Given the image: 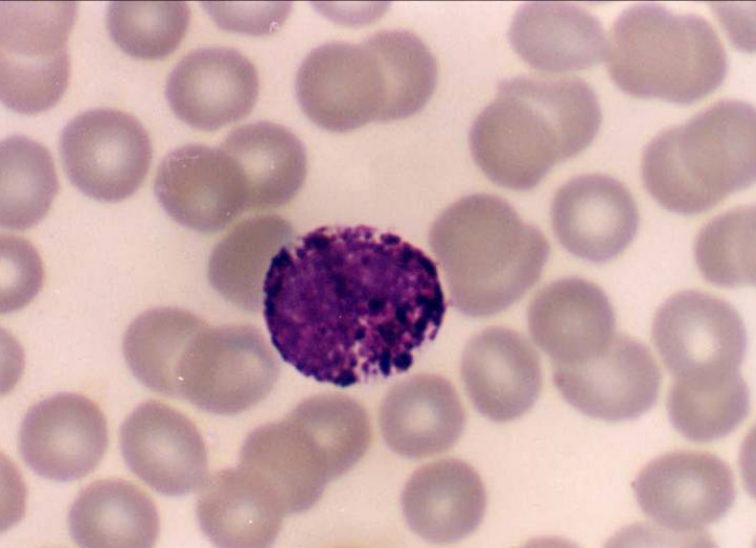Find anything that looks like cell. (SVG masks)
<instances>
[{
	"mask_svg": "<svg viewBox=\"0 0 756 548\" xmlns=\"http://www.w3.org/2000/svg\"><path fill=\"white\" fill-rule=\"evenodd\" d=\"M270 340L318 382L349 387L407 371L447 309L420 248L371 226L326 225L292 238L262 285Z\"/></svg>",
	"mask_w": 756,
	"mask_h": 548,
	"instance_id": "1",
	"label": "cell"
},
{
	"mask_svg": "<svg viewBox=\"0 0 756 548\" xmlns=\"http://www.w3.org/2000/svg\"><path fill=\"white\" fill-rule=\"evenodd\" d=\"M601 124L592 87L576 76L519 75L500 83L476 117L469 145L482 172L512 190L535 187L581 152Z\"/></svg>",
	"mask_w": 756,
	"mask_h": 548,
	"instance_id": "2",
	"label": "cell"
},
{
	"mask_svg": "<svg viewBox=\"0 0 756 548\" xmlns=\"http://www.w3.org/2000/svg\"><path fill=\"white\" fill-rule=\"evenodd\" d=\"M428 242L452 306L470 317L492 316L519 301L550 255L543 232L488 193L449 205L432 223Z\"/></svg>",
	"mask_w": 756,
	"mask_h": 548,
	"instance_id": "3",
	"label": "cell"
},
{
	"mask_svg": "<svg viewBox=\"0 0 756 548\" xmlns=\"http://www.w3.org/2000/svg\"><path fill=\"white\" fill-rule=\"evenodd\" d=\"M371 440L361 403L340 393L318 394L283 419L253 430L238 465L287 516L314 506L329 482L361 460Z\"/></svg>",
	"mask_w": 756,
	"mask_h": 548,
	"instance_id": "4",
	"label": "cell"
},
{
	"mask_svg": "<svg viewBox=\"0 0 756 548\" xmlns=\"http://www.w3.org/2000/svg\"><path fill=\"white\" fill-rule=\"evenodd\" d=\"M648 192L663 207L700 213L755 180V109L723 99L647 144L641 163Z\"/></svg>",
	"mask_w": 756,
	"mask_h": 548,
	"instance_id": "5",
	"label": "cell"
},
{
	"mask_svg": "<svg viewBox=\"0 0 756 548\" xmlns=\"http://www.w3.org/2000/svg\"><path fill=\"white\" fill-rule=\"evenodd\" d=\"M606 61L624 92L675 103L713 92L728 70L726 50L708 20L654 2L632 4L617 16Z\"/></svg>",
	"mask_w": 756,
	"mask_h": 548,
	"instance_id": "6",
	"label": "cell"
},
{
	"mask_svg": "<svg viewBox=\"0 0 756 548\" xmlns=\"http://www.w3.org/2000/svg\"><path fill=\"white\" fill-rule=\"evenodd\" d=\"M295 89L306 116L331 132L402 119L388 30L357 44L335 41L316 47L301 63Z\"/></svg>",
	"mask_w": 756,
	"mask_h": 548,
	"instance_id": "7",
	"label": "cell"
},
{
	"mask_svg": "<svg viewBox=\"0 0 756 548\" xmlns=\"http://www.w3.org/2000/svg\"><path fill=\"white\" fill-rule=\"evenodd\" d=\"M77 3L1 2V100L25 114L45 111L70 76L67 41Z\"/></svg>",
	"mask_w": 756,
	"mask_h": 548,
	"instance_id": "8",
	"label": "cell"
},
{
	"mask_svg": "<svg viewBox=\"0 0 756 548\" xmlns=\"http://www.w3.org/2000/svg\"><path fill=\"white\" fill-rule=\"evenodd\" d=\"M279 374V361L257 327L207 323L182 357L180 398L209 413L238 414L266 398Z\"/></svg>",
	"mask_w": 756,
	"mask_h": 548,
	"instance_id": "9",
	"label": "cell"
},
{
	"mask_svg": "<svg viewBox=\"0 0 756 548\" xmlns=\"http://www.w3.org/2000/svg\"><path fill=\"white\" fill-rule=\"evenodd\" d=\"M65 172L81 192L118 202L143 183L152 158L149 135L133 115L95 108L72 118L60 135Z\"/></svg>",
	"mask_w": 756,
	"mask_h": 548,
	"instance_id": "10",
	"label": "cell"
},
{
	"mask_svg": "<svg viewBox=\"0 0 756 548\" xmlns=\"http://www.w3.org/2000/svg\"><path fill=\"white\" fill-rule=\"evenodd\" d=\"M553 382L581 413L618 422L637 418L656 403L662 376L649 349L614 334L597 353L572 364H553Z\"/></svg>",
	"mask_w": 756,
	"mask_h": 548,
	"instance_id": "11",
	"label": "cell"
},
{
	"mask_svg": "<svg viewBox=\"0 0 756 548\" xmlns=\"http://www.w3.org/2000/svg\"><path fill=\"white\" fill-rule=\"evenodd\" d=\"M633 489L643 512L666 530L691 534L719 521L736 497L734 475L708 452L676 451L649 462Z\"/></svg>",
	"mask_w": 756,
	"mask_h": 548,
	"instance_id": "12",
	"label": "cell"
},
{
	"mask_svg": "<svg viewBox=\"0 0 756 548\" xmlns=\"http://www.w3.org/2000/svg\"><path fill=\"white\" fill-rule=\"evenodd\" d=\"M154 191L169 216L198 232L222 230L248 211L242 169L220 146L192 143L169 152L158 166Z\"/></svg>",
	"mask_w": 756,
	"mask_h": 548,
	"instance_id": "13",
	"label": "cell"
},
{
	"mask_svg": "<svg viewBox=\"0 0 756 548\" xmlns=\"http://www.w3.org/2000/svg\"><path fill=\"white\" fill-rule=\"evenodd\" d=\"M652 338L675 378L738 370L746 350V330L736 309L693 290L676 293L661 305Z\"/></svg>",
	"mask_w": 756,
	"mask_h": 548,
	"instance_id": "14",
	"label": "cell"
},
{
	"mask_svg": "<svg viewBox=\"0 0 756 548\" xmlns=\"http://www.w3.org/2000/svg\"><path fill=\"white\" fill-rule=\"evenodd\" d=\"M120 447L129 469L160 494L191 493L208 477L200 431L183 413L159 401L144 402L127 416Z\"/></svg>",
	"mask_w": 756,
	"mask_h": 548,
	"instance_id": "15",
	"label": "cell"
},
{
	"mask_svg": "<svg viewBox=\"0 0 756 548\" xmlns=\"http://www.w3.org/2000/svg\"><path fill=\"white\" fill-rule=\"evenodd\" d=\"M18 444L23 461L39 476L78 480L102 460L108 445L107 422L89 398L59 393L28 410Z\"/></svg>",
	"mask_w": 756,
	"mask_h": 548,
	"instance_id": "16",
	"label": "cell"
},
{
	"mask_svg": "<svg viewBox=\"0 0 756 548\" xmlns=\"http://www.w3.org/2000/svg\"><path fill=\"white\" fill-rule=\"evenodd\" d=\"M259 93L258 73L239 51L203 47L186 54L170 72L168 103L189 126L214 131L246 117Z\"/></svg>",
	"mask_w": 756,
	"mask_h": 548,
	"instance_id": "17",
	"label": "cell"
},
{
	"mask_svg": "<svg viewBox=\"0 0 756 548\" xmlns=\"http://www.w3.org/2000/svg\"><path fill=\"white\" fill-rule=\"evenodd\" d=\"M553 231L571 254L594 263L606 262L633 240L639 225L637 204L615 178L582 174L568 180L551 204Z\"/></svg>",
	"mask_w": 756,
	"mask_h": 548,
	"instance_id": "18",
	"label": "cell"
},
{
	"mask_svg": "<svg viewBox=\"0 0 756 548\" xmlns=\"http://www.w3.org/2000/svg\"><path fill=\"white\" fill-rule=\"evenodd\" d=\"M465 390L485 417L496 422L529 411L542 389L539 355L520 332L491 326L471 337L461 356Z\"/></svg>",
	"mask_w": 756,
	"mask_h": 548,
	"instance_id": "19",
	"label": "cell"
},
{
	"mask_svg": "<svg viewBox=\"0 0 756 548\" xmlns=\"http://www.w3.org/2000/svg\"><path fill=\"white\" fill-rule=\"evenodd\" d=\"M529 333L553 364H572L597 353L615 334L616 318L595 283L567 277L544 286L527 309Z\"/></svg>",
	"mask_w": 756,
	"mask_h": 548,
	"instance_id": "20",
	"label": "cell"
},
{
	"mask_svg": "<svg viewBox=\"0 0 756 548\" xmlns=\"http://www.w3.org/2000/svg\"><path fill=\"white\" fill-rule=\"evenodd\" d=\"M465 410L453 384L433 373L393 385L381 401L379 426L387 446L407 458L444 453L459 440Z\"/></svg>",
	"mask_w": 756,
	"mask_h": 548,
	"instance_id": "21",
	"label": "cell"
},
{
	"mask_svg": "<svg viewBox=\"0 0 756 548\" xmlns=\"http://www.w3.org/2000/svg\"><path fill=\"white\" fill-rule=\"evenodd\" d=\"M487 504L483 481L468 463L439 459L415 470L401 505L409 528L435 544L457 542L481 524Z\"/></svg>",
	"mask_w": 756,
	"mask_h": 548,
	"instance_id": "22",
	"label": "cell"
},
{
	"mask_svg": "<svg viewBox=\"0 0 756 548\" xmlns=\"http://www.w3.org/2000/svg\"><path fill=\"white\" fill-rule=\"evenodd\" d=\"M515 52L532 67L563 72L589 68L606 53L600 20L566 2H528L516 11L509 28Z\"/></svg>",
	"mask_w": 756,
	"mask_h": 548,
	"instance_id": "23",
	"label": "cell"
},
{
	"mask_svg": "<svg viewBox=\"0 0 756 548\" xmlns=\"http://www.w3.org/2000/svg\"><path fill=\"white\" fill-rule=\"evenodd\" d=\"M220 147L240 165L248 192V211L289 203L301 189L307 157L300 139L283 125L255 121L233 129Z\"/></svg>",
	"mask_w": 756,
	"mask_h": 548,
	"instance_id": "24",
	"label": "cell"
},
{
	"mask_svg": "<svg viewBox=\"0 0 756 548\" xmlns=\"http://www.w3.org/2000/svg\"><path fill=\"white\" fill-rule=\"evenodd\" d=\"M196 515L203 533L220 547H265L285 517L271 497L240 466L207 477Z\"/></svg>",
	"mask_w": 756,
	"mask_h": 548,
	"instance_id": "25",
	"label": "cell"
},
{
	"mask_svg": "<svg viewBox=\"0 0 756 548\" xmlns=\"http://www.w3.org/2000/svg\"><path fill=\"white\" fill-rule=\"evenodd\" d=\"M68 523L73 540L82 547H151L159 534L151 497L117 478L86 487L73 503Z\"/></svg>",
	"mask_w": 756,
	"mask_h": 548,
	"instance_id": "26",
	"label": "cell"
},
{
	"mask_svg": "<svg viewBox=\"0 0 756 548\" xmlns=\"http://www.w3.org/2000/svg\"><path fill=\"white\" fill-rule=\"evenodd\" d=\"M293 237L291 224L276 214L246 218L215 245L207 274L212 287L231 304L255 312L273 256Z\"/></svg>",
	"mask_w": 756,
	"mask_h": 548,
	"instance_id": "27",
	"label": "cell"
},
{
	"mask_svg": "<svg viewBox=\"0 0 756 548\" xmlns=\"http://www.w3.org/2000/svg\"><path fill=\"white\" fill-rule=\"evenodd\" d=\"M207 322L176 307H159L137 316L123 339L124 358L147 388L180 398L179 367L187 346Z\"/></svg>",
	"mask_w": 756,
	"mask_h": 548,
	"instance_id": "28",
	"label": "cell"
},
{
	"mask_svg": "<svg viewBox=\"0 0 756 548\" xmlns=\"http://www.w3.org/2000/svg\"><path fill=\"white\" fill-rule=\"evenodd\" d=\"M667 409L681 435L694 442H711L727 436L745 420L749 390L738 370L677 377Z\"/></svg>",
	"mask_w": 756,
	"mask_h": 548,
	"instance_id": "29",
	"label": "cell"
},
{
	"mask_svg": "<svg viewBox=\"0 0 756 548\" xmlns=\"http://www.w3.org/2000/svg\"><path fill=\"white\" fill-rule=\"evenodd\" d=\"M1 226L24 230L48 212L58 177L48 149L36 140L12 135L1 141Z\"/></svg>",
	"mask_w": 756,
	"mask_h": 548,
	"instance_id": "30",
	"label": "cell"
},
{
	"mask_svg": "<svg viewBox=\"0 0 756 548\" xmlns=\"http://www.w3.org/2000/svg\"><path fill=\"white\" fill-rule=\"evenodd\" d=\"M695 259L709 282L727 288L755 283V207L742 205L717 216L699 232Z\"/></svg>",
	"mask_w": 756,
	"mask_h": 548,
	"instance_id": "31",
	"label": "cell"
},
{
	"mask_svg": "<svg viewBox=\"0 0 756 548\" xmlns=\"http://www.w3.org/2000/svg\"><path fill=\"white\" fill-rule=\"evenodd\" d=\"M107 28L127 54L160 59L173 52L190 21V8L182 1H115L107 8Z\"/></svg>",
	"mask_w": 756,
	"mask_h": 548,
	"instance_id": "32",
	"label": "cell"
}]
</instances>
